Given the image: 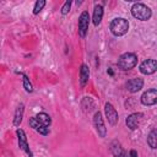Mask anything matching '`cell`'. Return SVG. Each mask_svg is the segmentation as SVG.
<instances>
[{
	"instance_id": "6da1fadb",
	"label": "cell",
	"mask_w": 157,
	"mask_h": 157,
	"mask_svg": "<svg viewBox=\"0 0 157 157\" xmlns=\"http://www.w3.org/2000/svg\"><path fill=\"white\" fill-rule=\"evenodd\" d=\"M131 15L137 20L147 21V20H150V17L152 15V11L148 6H146L141 2H136L131 6Z\"/></svg>"
},
{
	"instance_id": "7a4b0ae2",
	"label": "cell",
	"mask_w": 157,
	"mask_h": 157,
	"mask_svg": "<svg viewBox=\"0 0 157 157\" xmlns=\"http://www.w3.org/2000/svg\"><path fill=\"white\" fill-rule=\"evenodd\" d=\"M128 29H129V22L123 17L114 18L110 23V32L117 37L124 36L128 32Z\"/></svg>"
},
{
	"instance_id": "3957f363",
	"label": "cell",
	"mask_w": 157,
	"mask_h": 157,
	"mask_svg": "<svg viewBox=\"0 0 157 157\" xmlns=\"http://www.w3.org/2000/svg\"><path fill=\"white\" fill-rule=\"evenodd\" d=\"M137 63V56L134 53H124L118 59V66L121 70H130Z\"/></svg>"
},
{
	"instance_id": "277c9868",
	"label": "cell",
	"mask_w": 157,
	"mask_h": 157,
	"mask_svg": "<svg viewBox=\"0 0 157 157\" xmlns=\"http://www.w3.org/2000/svg\"><path fill=\"white\" fill-rule=\"evenodd\" d=\"M88 25H90V15L87 11H83L78 18V34L81 38H83L88 31Z\"/></svg>"
},
{
	"instance_id": "5b68a950",
	"label": "cell",
	"mask_w": 157,
	"mask_h": 157,
	"mask_svg": "<svg viewBox=\"0 0 157 157\" xmlns=\"http://www.w3.org/2000/svg\"><path fill=\"white\" fill-rule=\"evenodd\" d=\"M140 71L144 75H151L157 71V60L155 59H147L140 64Z\"/></svg>"
},
{
	"instance_id": "8992f818",
	"label": "cell",
	"mask_w": 157,
	"mask_h": 157,
	"mask_svg": "<svg viewBox=\"0 0 157 157\" xmlns=\"http://www.w3.org/2000/svg\"><path fill=\"white\" fill-rule=\"evenodd\" d=\"M141 102L145 105H153L157 103V90L156 88H151L147 90L146 92H144V94L141 96Z\"/></svg>"
},
{
	"instance_id": "52a82bcc",
	"label": "cell",
	"mask_w": 157,
	"mask_h": 157,
	"mask_svg": "<svg viewBox=\"0 0 157 157\" xmlns=\"http://www.w3.org/2000/svg\"><path fill=\"white\" fill-rule=\"evenodd\" d=\"M93 124H94V128L98 132V135L101 137H105V134H107V129L104 126V123H103V118H102V114L99 112H96L94 115H93Z\"/></svg>"
},
{
	"instance_id": "ba28073f",
	"label": "cell",
	"mask_w": 157,
	"mask_h": 157,
	"mask_svg": "<svg viewBox=\"0 0 157 157\" xmlns=\"http://www.w3.org/2000/svg\"><path fill=\"white\" fill-rule=\"evenodd\" d=\"M16 134H17V137H18V146H20V148H21L22 151H25L29 157H33V153H32V151H31L29 147H28L27 137H26L25 131H23L22 129H18V130L16 131Z\"/></svg>"
},
{
	"instance_id": "9c48e42d",
	"label": "cell",
	"mask_w": 157,
	"mask_h": 157,
	"mask_svg": "<svg viewBox=\"0 0 157 157\" xmlns=\"http://www.w3.org/2000/svg\"><path fill=\"white\" fill-rule=\"evenodd\" d=\"M104 112H105V117H107L109 124H110V125H115V124L118 123V119H119L115 108H114L110 103H105V105H104Z\"/></svg>"
},
{
	"instance_id": "30bf717a",
	"label": "cell",
	"mask_w": 157,
	"mask_h": 157,
	"mask_svg": "<svg viewBox=\"0 0 157 157\" xmlns=\"http://www.w3.org/2000/svg\"><path fill=\"white\" fill-rule=\"evenodd\" d=\"M142 117H144L142 113H132V114H130L126 118V121H125L126 125H128V128L131 129V130L136 129L140 125V123L142 121Z\"/></svg>"
},
{
	"instance_id": "8fae6325",
	"label": "cell",
	"mask_w": 157,
	"mask_h": 157,
	"mask_svg": "<svg viewBox=\"0 0 157 157\" xmlns=\"http://www.w3.org/2000/svg\"><path fill=\"white\" fill-rule=\"evenodd\" d=\"M144 86V80L140 78V77H135V78H131L126 82V90L131 93H135L137 91H140Z\"/></svg>"
},
{
	"instance_id": "7c38bea8",
	"label": "cell",
	"mask_w": 157,
	"mask_h": 157,
	"mask_svg": "<svg viewBox=\"0 0 157 157\" xmlns=\"http://www.w3.org/2000/svg\"><path fill=\"white\" fill-rule=\"evenodd\" d=\"M88 76H90V70H88V66L86 64H82L81 65V69H80V83H81V87H85L87 81H88Z\"/></svg>"
},
{
	"instance_id": "4fadbf2b",
	"label": "cell",
	"mask_w": 157,
	"mask_h": 157,
	"mask_svg": "<svg viewBox=\"0 0 157 157\" xmlns=\"http://www.w3.org/2000/svg\"><path fill=\"white\" fill-rule=\"evenodd\" d=\"M103 17V6L102 5H96L94 10H93V25L98 26L102 21Z\"/></svg>"
},
{
	"instance_id": "5bb4252c",
	"label": "cell",
	"mask_w": 157,
	"mask_h": 157,
	"mask_svg": "<svg viewBox=\"0 0 157 157\" xmlns=\"http://www.w3.org/2000/svg\"><path fill=\"white\" fill-rule=\"evenodd\" d=\"M112 152H113L114 157H128L126 152L121 148L120 144L117 142V141H113L112 142Z\"/></svg>"
},
{
	"instance_id": "9a60e30c",
	"label": "cell",
	"mask_w": 157,
	"mask_h": 157,
	"mask_svg": "<svg viewBox=\"0 0 157 157\" xmlns=\"http://www.w3.org/2000/svg\"><path fill=\"white\" fill-rule=\"evenodd\" d=\"M36 119H37V121L39 123L40 126H49L50 123H52V119L47 113H38L36 115Z\"/></svg>"
},
{
	"instance_id": "2e32d148",
	"label": "cell",
	"mask_w": 157,
	"mask_h": 157,
	"mask_svg": "<svg viewBox=\"0 0 157 157\" xmlns=\"http://www.w3.org/2000/svg\"><path fill=\"white\" fill-rule=\"evenodd\" d=\"M23 104L21 103L18 107H17V109H16V113H15V119H13V125L15 126H18L20 124H21V121H22V117H23Z\"/></svg>"
},
{
	"instance_id": "e0dca14e",
	"label": "cell",
	"mask_w": 157,
	"mask_h": 157,
	"mask_svg": "<svg viewBox=\"0 0 157 157\" xmlns=\"http://www.w3.org/2000/svg\"><path fill=\"white\" fill-rule=\"evenodd\" d=\"M147 144L151 148H157V129L152 130L147 136Z\"/></svg>"
},
{
	"instance_id": "ac0fdd59",
	"label": "cell",
	"mask_w": 157,
	"mask_h": 157,
	"mask_svg": "<svg viewBox=\"0 0 157 157\" xmlns=\"http://www.w3.org/2000/svg\"><path fill=\"white\" fill-rule=\"evenodd\" d=\"M44 6H45V1H44V0H39V1H37L36 5H34V9H33V13H34V15L39 13L40 10H42Z\"/></svg>"
},
{
	"instance_id": "d6986e66",
	"label": "cell",
	"mask_w": 157,
	"mask_h": 157,
	"mask_svg": "<svg viewBox=\"0 0 157 157\" xmlns=\"http://www.w3.org/2000/svg\"><path fill=\"white\" fill-rule=\"evenodd\" d=\"M23 87H25V90L27 92H32L33 91V87H32V85H31V82H29V80H28V77L26 75H23Z\"/></svg>"
},
{
	"instance_id": "ffe728a7",
	"label": "cell",
	"mask_w": 157,
	"mask_h": 157,
	"mask_svg": "<svg viewBox=\"0 0 157 157\" xmlns=\"http://www.w3.org/2000/svg\"><path fill=\"white\" fill-rule=\"evenodd\" d=\"M70 6H71V1H70V0L65 1V4H64L63 7H61V13H63V15H66V13L70 11Z\"/></svg>"
},
{
	"instance_id": "44dd1931",
	"label": "cell",
	"mask_w": 157,
	"mask_h": 157,
	"mask_svg": "<svg viewBox=\"0 0 157 157\" xmlns=\"http://www.w3.org/2000/svg\"><path fill=\"white\" fill-rule=\"evenodd\" d=\"M29 125L33 128V129H38V128H40V125H39V123L37 121V119H36V117H33V118H31L29 119Z\"/></svg>"
},
{
	"instance_id": "7402d4cb",
	"label": "cell",
	"mask_w": 157,
	"mask_h": 157,
	"mask_svg": "<svg viewBox=\"0 0 157 157\" xmlns=\"http://www.w3.org/2000/svg\"><path fill=\"white\" fill-rule=\"evenodd\" d=\"M37 131L39 134H42V135H48L49 134V128L48 126H40V128L37 129Z\"/></svg>"
},
{
	"instance_id": "603a6c76",
	"label": "cell",
	"mask_w": 157,
	"mask_h": 157,
	"mask_svg": "<svg viewBox=\"0 0 157 157\" xmlns=\"http://www.w3.org/2000/svg\"><path fill=\"white\" fill-rule=\"evenodd\" d=\"M130 157H137V152L135 150H131L130 151Z\"/></svg>"
}]
</instances>
